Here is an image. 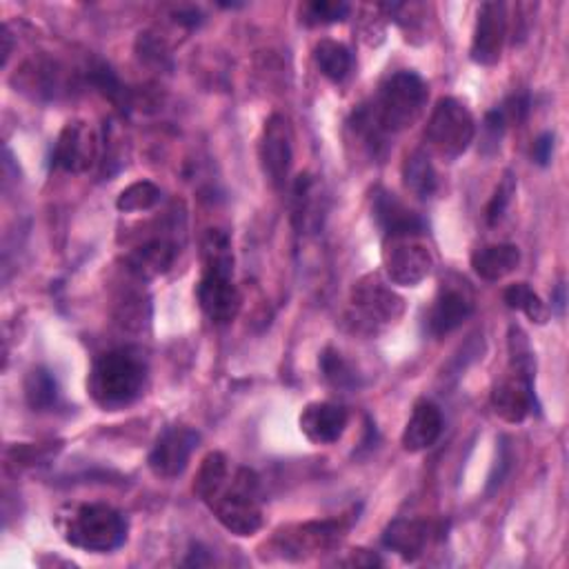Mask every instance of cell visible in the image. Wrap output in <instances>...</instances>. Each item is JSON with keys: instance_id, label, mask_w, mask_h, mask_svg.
I'll list each match as a JSON object with an SVG mask.
<instances>
[{"instance_id": "cell-1", "label": "cell", "mask_w": 569, "mask_h": 569, "mask_svg": "<svg viewBox=\"0 0 569 569\" xmlns=\"http://www.w3.org/2000/svg\"><path fill=\"white\" fill-rule=\"evenodd\" d=\"M193 491L227 531L253 536L262 527L258 476L247 467L231 471L224 453L211 451L202 458L193 478Z\"/></svg>"}, {"instance_id": "cell-2", "label": "cell", "mask_w": 569, "mask_h": 569, "mask_svg": "<svg viewBox=\"0 0 569 569\" xmlns=\"http://www.w3.org/2000/svg\"><path fill=\"white\" fill-rule=\"evenodd\" d=\"M427 82L409 69L387 76L376 96L353 109L349 124L365 140L371 153L385 147L387 138L411 127L427 104Z\"/></svg>"}, {"instance_id": "cell-3", "label": "cell", "mask_w": 569, "mask_h": 569, "mask_svg": "<svg viewBox=\"0 0 569 569\" xmlns=\"http://www.w3.org/2000/svg\"><path fill=\"white\" fill-rule=\"evenodd\" d=\"M202 273L196 287L200 309L213 325L231 322L240 311V293L233 284V253L222 229H209L200 242Z\"/></svg>"}, {"instance_id": "cell-4", "label": "cell", "mask_w": 569, "mask_h": 569, "mask_svg": "<svg viewBox=\"0 0 569 569\" xmlns=\"http://www.w3.org/2000/svg\"><path fill=\"white\" fill-rule=\"evenodd\" d=\"M147 385V362L133 347L111 349L96 358L89 373V393L102 409L116 411L140 398Z\"/></svg>"}, {"instance_id": "cell-5", "label": "cell", "mask_w": 569, "mask_h": 569, "mask_svg": "<svg viewBox=\"0 0 569 569\" xmlns=\"http://www.w3.org/2000/svg\"><path fill=\"white\" fill-rule=\"evenodd\" d=\"M509 371L491 389V407L507 422H522L538 409L533 391V351L520 327L509 329Z\"/></svg>"}, {"instance_id": "cell-6", "label": "cell", "mask_w": 569, "mask_h": 569, "mask_svg": "<svg viewBox=\"0 0 569 569\" xmlns=\"http://www.w3.org/2000/svg\"><path fill=\"white\" fill-rule=\"evenodd\" d=\"M62 538L78 549L104 553L118 549L127 538L124 516L102 502L76 505L60 518Z\"/></svg>"}, {"instance_id": "cell-7", "label": "cell", "mask_w": 569, "mask_h": 569, "mask_svg": "<svg viewBox=\"0 0 569 569\" xmlns=\"http://www.w3.org/2000/svg\"><path fill=\"white\" fill-rule=\"evenodd\" d=\"M476 138L471 111L456 98H440L427 120L425 140L445 160L460 158Z\"/></svg>"}, {"instance_id": "cell-8", "label": "cell", "mask_w": 569, "mask_h": 569, "mask_svg": "<svg viewBox=\"0 0 569 569\" xmlns=\"http://www.w3.org/2000/svg\"><path fill=\"white\" fill-rule=\"evenodd\" d=\"M349 302L353 309V322L369 331L396 322L405 311V300L373 273L353 284Z\"/></svg>"}, {"instance_id": "cell-9", "label": "cell", "mask_w": 569, "mask_h": 569, "mask_svg": "<svg viewBox=\"0 0 569 569\" xmlns=\"http://www.w3.org/2000/svg\"><path fill=\"white\" fill-rule=\"evenodd\" d=\"M382 262L385 273L393 284L416 287L431 273L433 256L420 236H402L387 238Z\"/></svg>"}, {"instance_id": "cell-10", "label": "cell", "mask_w": 569, "mask_h": 569, "mask_svg": "<svg viewBox=\"0 0 569 569\" xmlns=\"http://www.w3.org/2000/svg\"><path fill=\"white\" fill-rule=\"evenodd\" d=\"M258 158L262 173L267 180L280 189L284 187L293 160V138H291V127L284 116L273 113L267 118L262 127V136L258 142Z\"/></svg>"}, {"instance_id": "cell-11", "label": "cell", "mask_w": 569, "mask_h": 569, "mask_svg": "<svg viewBox=\"0 0 569 569\" xmlns=\"http://www.w3.org/2000/svg\"><path fill=\"white\" fill-rule=\"evenodd\" d=\"M200 442V433L191 427L184 425H171L167 427L153 442L151 451H149V469L158 476V478H178L187 465L191 453L196 451Z\"/></svg>"}, {"instance_id": "cell-12", "label": "cell", "mask_w": 569, "mask_h": 569, "mask_svg": "<svg viewBox=\"0 0 569 569\" xmlns=\"http://www.w3.org/2000/svg\"><path fill=\"white\" fill-rule=\"evenodd\" d=\"M473 313V296L465 280H445L427 311V331L436 338L451 333Z\"/></svg>"}, {"instance_id": "cell-13", "label": "cell", "mask_w": 569, "mask_h": 569, "mask_svg": "<svg viewBox=\"0 0 569 569\" xmlns=\"http://www.w3.org/2000/svg\"><path fill=\"white\" fill-rule=\"evenodd\" d=\"M98 156V138L93 129L84 120H71L62 127L53 153L51 164L71 171V173H84L93 167Z\"/></svg>"}, {"instance_id": "cell-14", "label": "cell", "mask_w": 569, "mask_h": 569, "mask_svg": "<svg viewBox=\"0 0 569 569\" xmlns=\"http://www.w3.org/2000/svg\"><path fill=\"white\" fill-rule=\"evenodd\" d=\"M507 38V4L482 2L476 18L471 38V60L482 67H491L500 60L502 44Z\"/></svg>"}, {"instance_id": "cell-15", "label": "cell", "mask_w": 569, "mask_h": 569, "mask_svg": "<svg viewBox=\"0 0 569 569\" xmlns=\"http://www.w3.org/2000/svg\"><path fill=\"white\" fill-rule=\"evenodd\" d=\"M371 213L376 224L385 231V238L420 236L425 231L422 218L385 187H376L371 191Z\"/></svg>"}, {"instance_id": "cell-16", "label": "cell", "mask_w": 569, "mask_h": 569, "mask_svg": "<svg viewBox=\"0 0 569 569\" xmlns=\"http://www.w3.org/2000/svg\"><path fill=\"white\" fill-rule=\"evenodd\" d=\"M349 413L336 402H309L300 413V431L313 445H331L347 429Z\"/></svg>"}, {"instance_id": "cell-17", "label": "cell", "mask_w": 569, "mask_h": 569, "mask_svg": "<svg viewBox=\"0 0 569 569\" xmlns=\"http://www.w3.org/2000/svg\"><path fill=\"white\" fill-rule=\"evenodd\" d=\"M433 536V525L420 518H396L382 531V545L405 560H416L425 553Z\"/></svg>"}, {"instance_id": "cell-18", "label": "cell", "mask_w": 569, "mask_h": 569, "mask_svg": "<svg viewBox=\"0 0 569 569\" xmlns=\"http://www.w3.org/2000/svg\"><path fill=\"white\" fill-rule=\"evenodd\" d=\"M442 433V413L436 402L418 400L411 409V416L402 429L400 442L407 451H425L429 449Z\"/></svg>"}, {"instance_id": "cell-19", "label": "cell", "mask_w": 569, "mask_h": 569, "mask_svg": "<svg viewBox=\"0 0 569 569\" xmlns=\"http://www.w3.org/2000/svg\"><path fill=\"white\" fill-rule=\"evenodd\" d=\"M345 531V525L340 520H313L293 527L291 531H280L282 549L284 551H322L333 547Z\"/></svg>"}, {"instance_id": "cell-20", "label": "cell", "mask_w": 569, "mask_h": 569, "mask_svg": "<svg viewBox=\"0 0 569 569\" xmlns=\"http://www.w3.org/2000/svg\"><path fill=\"white\" fill-rule=\"evenodd\" d=\"M176 256H178L176 244L169 238L156 236V238L142 242L140 247H136L129 253L127 262H129V269L138 278H156V276L169 271Z\"/></svg>"}, {"instance_id": "cell-21", "label": "cell", "mask_w": 569, "mask_h": 569, "mask_svg": "<svg viewBox=\"0 0 569 569\" xmlns=\"http://www.w3.org/2000/svg\"><path fill=\"white\" fill-rule=\"evenodd\" d=\"M520 262V249L516 244H489L471 253V269L478 278L496 282L511 273Z\"/></svg>"}, {"instance_id": "cell-22", "label": "cell", "mask_w": 569, "mask_h": 569, "mask_svg": "<svg viewBox=\"0 0 569 569\" xmlns=\"http://www.w3.org/2000/svg\"><path fill=\"white\" fill-rule=\"evenodd\" d=\"M402 180H405V187L409 191H413L418 198H431L436 193L438 178H436V169H433L427 151L416 149L405 158Z\"/></svg>"}, {"instance_id": "cell-23", "label": "cell", "mask_w": 569, "mask_h": 569, "mask_svg": "<svg viewBox=\"0 0 569 569\" xmlns=\"http://www.w3.org/2000/svg\"><path fill=\"white\" fill-rule=\"evenodd\" d=\"M313 62L325 78L342 82L351 71V51L338 40H320L313 47Z\"/></svg>"}, {"instance_id": "cell-24", "label": "cell", "mask_w": 569, "mask_h": 569, "mask_svg": "<svg viewBox=\"0 0 569 569\" xmlns=\"http://www.w3.org/2000/svg\"><path fill=\"white\" fill-rule=\"evenodd\" d=\"M24 398L33 411H47L58 400V382L44 367H36L24 378Z\"/></svg>"}, {"instance_id": "cell-25", "label": "cell", "mask_w": 569, "mask_h": 569, "mask_svg": "<svg viewBox=\"0 0 569 569\" xmlns=\"http://www.w3.org/2000/svg\"><path fill=\"white\" fill-rule=\"evenodd\" d=\"M320 371L325 376V380L329 385H333L336 389H358L360 387V373L356 371V367L336 349L327 347L322 353H320Z\"/></svg>"}, {"instance_id": "cell-26", "label": "cell", "mask_w": 569, "mask_h": 569, "mask_svg": "<svg viewBox=\"0 0 569 569\" xmlns=\"http://www.w3.org/2000/svg\"><path fill=\"white\" fill-rule=\"evenodd\" d=\"M507 307L522 311L531 322L536 325H545L549 320V309L547 305L540 300V296L527 284V282H513L505 289L502 293Z\"/></svg>"}, {"instance_id": "cell-27", "label": "cell", "mask_w": 569, "mask_h": 569, "mask_svg": "<svg viewBox=\"0 0 569 569\" xmlns=\"http://www.w3.org/2000/svg\"><path fill=\"white\" fill-rule=\"evenodd\" d=\"M160 198H162V193H160L158 184H153L151 180H138L120 191L116 207L124 213L147 211V209L156 207L160 202Z\"/></svg>"}, {"instance_id": "cell-28", "label": "cell", "mask_w": 569, "mask_h": 569, "mask_svg": "<svg viewBox=\"0 0 569 569\" xmlns=\"http://www.w3.org/2000/svg\"><path fill=\"white\" fill-rule=\"evenodd\" d=\"M349 16L347 2H331V0H313L302 7V22L305 24H333L342 22Z\"/></svg>"}, {"instance_id": "cell-29", "label": "cell", "mask_w": 569, "mask_h": 569, "mask_svg": "<svg viewBox=\"0 0 569 569\" xmlns=\"http://www.w3.org/2000/svg\"><path fill=\"white\" fill-rule=\"evenodd\" d=\"M513 193H516V176L511 171H505V176L500 178V182L493 189V196L487 204V222L489 224H496L502 220Z\"/></svg>"}, {"instance_id": "cell-30", "label": "cell", "mask_w": 569, "mask_h": 569, "mask_svg": "<svg viewBox=\"0 0 569 569\" xmlns=\"http://www.w3.org/2000/svg\"><path fill=\"white\" fill-rule=\"evenodd\" d=\"M89 80H91L93 87H98L113 102H120L127 96L122 82L118 80V76L107 64H102V62H98L96 67L89 69Z\"/></svg>"}, {"instance_id": "cell-31", "label": "cell", "mask_w": 569, "mask_h": 569, "mask_svg": "<svg viewBox=\"0 0 569 569\" xmlns=\"http://www.w3.org/2000/svg\"><path fill=\"white\" fill-rule=\"evenodd\" d=\"M529 107H531V102H529V93L520 91V93L509 96V98L498 107V111L502 113V118H505V122H507V124H511V122H516V124H518V122H522V120L527 118Z\"/></svg>"}, {"instance_id": "cell-32", "label": "cell", "mask_w": 569, "mask_h": 569, "mask_svg": "<svg viewBox=\"0 0 569 569\" xmlns=\"http://www.w3.org/2000/svg\"><path fill=\"white\" fill-rule=\"evenodd\" d=\"M482 129H485V144H491L493 149H498L500 138H502V133H505V129H507V122H505L502 113L498 111V107L491 109V111H487L485 122H482Z\"/></svg>"}, {"instance_id": "cell-33", "label": "cell", "mask_w": 569, "mask_h": 569, "mask_svg": "<svg viewBox=\"0 0 569 569\" xmlns=\"http://www.w3.org/2000/svg\"><path fill=\"white\" fill-rule=\"evenodd\" d=\"M551 151H553V133H542L536 138L533 147H531V158L536 164L547 167L551 160Z\"/></svg>"}, {"instance_id": "cell-34", "label": "cell", "mask_w": 569, "mask_h": 569, "mask_svg": "<svg viewBox=\"0 0 569 569\" xmlns=\"http://www.w3.org/2000/svg\"><path fill=\"white\" fill-rule=\"evenodd\" d=\"M173 20H176L178 24H182V27L193 29V27L202 24V13H200L196 7H180V9L173 11Z\"/></svg>"}, {"instance_id": "cell-35", "label": "cell", "mask_w": 569, "mask_h": 569, "mask_svg": "<svg viewBox=\"0 0 569 569\" xmlns=\"http://www.w3.org/2000/svg\"><path fill=\"white\" fill-rule=\"evenodd\" d=\"M2 64L7 62V58H9V53H11V33H9V29H7V24L2 27Z\"/></svg>"}, {"instance_id": "cell-36", "label": "cell", "mask_w": 569, "mask_h": 569, "mask_svg": "<svg viewBox=\"0 0 569 569\" xmlns=\"http://www.w3.org/2000/svg\"><path fill=\"white\" fill-rule=\"evenodd\" d=\"M551 307L558 309V311H562V307H565V287H562V284L556 287V291H553V296H551Z\"/></svg>"}]
</instances>
